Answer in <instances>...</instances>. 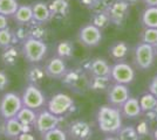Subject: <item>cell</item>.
Returning <instances> with one entry per match:
<instances>
[{
	"instance_id": "obj_28",
	"label": "cell",
	"mask_w": 157,
	"mask_h": 140,
	"mask_svg": "<svg viewBox=\"0 0 157 140\" xmlns=\"http://www.w3.org/2000/svg\"><path fill=\"white\" fill-rule=\"evenodd\" d=\"M36 116H38V113H36L35 110H32V109L26 106H22L21 110L17 114V119L19 120L22 125L34 126V123L36 120Z\"/></svg>"
},
{
	"instance_id": "obj_43",
	"label": "cell",
	"mask_w": 157,
	"mask_h": 140,
	"mask_svg": "<svg viewBox=\"0 0 157 140\" xmlns=\"http://www.w3.org/2000/svg\"><path fill=\"white\" fill-rule=\"evenodd\" d=\"M8 27V16H5L2 14H0V31L5 29Z\"/></svg>"
},
{
	"instance_id": "obj_44",
	"label": "cell",
	"mask_w": 157,
	"mask_h": 140,
	"mask_svg": "<svg viewBox=\"0 0 157 140\" xmlns=\"http://www.w3.org/2000/svg\"><path fill=\"white\" fill-rule=\"evenodd\" d=\"M141 1L145 5V7L157 6V0H141Z\"/></svg>"
},
{
	"instance_id": "obj_18",
	"label": "cell",
	"mask_w": 157,
	"mask_h": 140,
	"mask_svg": "<svg viewBox=\"0 0 157 140\" xmlns=\"http://www.w3.org/2000/svg\"><path fill=\"white\" fill-rule=\"evenodd\" d=\"M33 11V21L40 22V23H47L48 21L52 20L49 6L45 1H35L32 5Z\"/></svg>"
},
{
	"instance_id": "obj_4",
	"label": "cell",
	"mask_w": 157,
	"mask_h": 140,
	"mask_svg": "<svg viewBox=\"0 0 157 140\" xmlns=\"http://www.w3.org/2000/svg\"><path fill=\"white\" fill-rule=\"evenodd\" d=\"M132 55H134V63L140 70H148L149 68L152 67L156 59L154 47L143 42H138L135 46Z\"/></svg>"
},
{
	"instance_id": "obj_20",
	"label": "cell",
	"mask_w": 157,
	"mask_h": 140,
	"mask_svg": "<svg viewBox=\"0 0 157 140\" xmlns=\"http://www.w3.org/2000/svg\"><path fill=\"white\" fill-rule=\"evenodd\" d=\"M26 81L28 82V84H33V85H38L42 83V81L45 80L46 74H45V68L39 66L38 63L32 64L31 67L26 70L25 74Z\"/></svg>"
},
{
	"instance_id": "obj_32",
	"label": "cell",
	"mask_w": 157,
	"mask_h": 140,
	"mask_svg": "<svg viewBox=\"0 0 157 140\" xmlns=\"http://www.w3.org/2000/svg\"><path fill=\"white\" fill-rule=\"evenodd\" d=\"M19 7L18 0H0V14L5 16H13Z\"/></svg>"
},
{
	"instance_id": "obj_42",
	"label": "cell",
	"mask_w": 157,
	"mask_h": 140,
	"mask_svg": "<svg viewBox=\"0 0 157 140\" xmlns=\"http://www.w3.org/2000/svg\"><path fill=\"white\" fill-rule=\"evenodd\" d=\"M17 140H35V137L31 132H22Z\"/></svg>"
},
{
	"instance_id": "obj_13",
	"label": "cell",
	"mask_w": 157,
	"mask_h": 140,
	"mask_svg": "<svg viewBox=\"0 0 157 140\" xmlns=\"http://www.w3.org/2000/svg\"><path fill=\"white\" fill-rule=\"evenodd\" d=\"M44 68H45L46 77L52 78V80H61L66 74V71L68 70L67 64H66V60L61 59L56 55L48 59Z\"/></svg>"
},
{
	"instance_id": "obj_15",
	"label": "cell",
	"mask_w": 157,
	"mask_h": 140,
	"mask_svg": "<svg viewBox=\"0 0 157 140\" xmlns=\"http://www.w3.org/2000/svg\"><path fill=\"white\" fill-rule=\"evenodd\" d=\"M68 134L73 140H89L93 134V128L85 120H74L68 127Z\"/></svg>"
},
{
	"instance_id": "obj_14",
	"label": "cell",
	"mask_w": 157,
	"mask_h": 140,
	"mask_svg": "<svg viewBox=\"0 0 157 140\" xmlns=\"http://www.w3.org/2000/svg\"><path fill=\"white\" fill-rule=\"evenodd\" d=\"M81 68L86 70L90 76H110L111 66L103 57H94L86 62Z\"/></svg>"
},
{
	"instance_id": "obj_19",
	"label": "cell",
	"mask_w": 157,
	"mask_h": 140,
	"mask_svg": "<svg viewBox=\"0 0 157 140\" xmlns=\"http://www.w3.org/2000/svg\"><path fill=\"white\" fill-rule=\"evenodd\" d=\"M129 52H130V47L124 41H116L108 49L109 56L116 62L125 60L127 56L129 55Z\"/></svg>"
},
{
	"instance_id": "obj_34",
	"label": "cell",
	"mask_w": 157,
	"mask_h": 140,
	"mask_svg": "<svg viewBox=\"0 0 157 140\" xmlns=\"http://www.w3.org/2000/svg\"><path fill=\"white\" fill-rule=\"evenodd\" d=\"M140 40L143 43L154 46L157 43V28H143L140 35Z\"/></svg>"
},
{
	"instance_id": "obj_33",
	"label": "cell",
	"mask_w": 157,
	"mask_h": 140,
	"mask_svg": "<svg viewBox=\"0 0 157 140\" xmlns=\"http://www.w3.org/2000/svg\"><path fill=\"white\" fill-rule=\"evenodd\" d=\"M11 46H15V41H14L13 31L10 27H7L0 31V49H5Z\"/></svg>"
},
{
	"instance_id": "obj_25",
	"label": "cell",
	"mask_w": 157,
	"mask_h": 140,
	"mask_svg": "<svg viewBox=\"0 0 157 140\" xmlns=\"http://www.w3.org/2000/svg\"><path fill=\"white\" fill-rule=\"evenodd\" d=\"M74 43L71 40H61L55 46V54L63 60H69L74 55Z\"/></svg>"
},
{
	"instance_id": "obj_11",
	"label": "cell",
	"mask_w": 157,
	"mask_h": 140,
	"mask_svg": "<svg viewBox=\"0 0 157 140\" xmlns=\"http://www.w3.org/2000/svg\"><path fill=\"white\" fill-rule=\"evenodd\" d=\"M130 97V91L125 84L113 83L107 90V102L111 106L120 107Z\"/></svg>"
},
{
	"instance_id": "obj_7",
	"label": "cell",
	"mask_w": 157,
	"mask_h": 140,
	"mask_svg": "<svg viewBox=\"0 0 157 140\" xmlns=\"http://www.w3.org/2000/svg\"><path fill=\"white\" fill-rule=\"evenodd\" d=\"M74 107V99L67 93H55L47 102V110L55 116L62 117Z\"/></svg>"
},
{
	"instance_id": "obj_3",
	"label": "cell",
	"mask_w": 157,
	"mask_h": 140,
	"mask_svg": "<svg viewBox=\"0 0 157 140\" xmlns=\"http://www.w3.org/2000/svg\"><path fill=\"white\" fill-rule=\"evenodd\" d=\"M47 52V43L42 40L28 38L21 43V54L24 59L31 64L40 63L41 61L45 60Z\"/></svg>"
},
{
	"instance_id": "obj_9",
	"label": "cell",
	"mask_w": 157,
	"mask_h": 140,
	"mask_svg": "<svg viewBox=\"0 0 157 140\" xmlns=\"http://www.w3.org/2000/svg\"><path fill=\"white\" fill-rule=\"evenodd\" d=\"M130 5L124 0H113L109 7L107 8V13L110 18V22L113 25L121 27L124 25L125 20L129 16Z\"/></svg>"
},
{
	"instance_id": "obj_38",
	"label": "cell",
	"mask_w": 157,
	"mask_h": 140,
	"mask_svg": "<svg viewBox=\"0 0 157 140\" xmlns=\"http://www.w3.org/2000/svg\"><path fill=\"white\" fill-rule=\"evenodd\" d=\"M136 130H137V132L141 134L142 137L149 134V132H150V130H149V121H148V120H142V121L138 124V126L136 127Z\"/></svg>"
},
{
	"instance_id": "obj_21",
	"label": "cell",
	"mask_w": 157,
	"mask_h": 140,
	"mask_svg": "<svg viewBox=\"0 0 157 140\" xmlns=\"http://www.w3.org/2000/svg\"><path fill=\"white\" fill-rule=\"evenodd\" d=\"M24 132V125L17 119V117L5 120V132L4 135L7 139L17 140L20 134Z\"/></svg>"
},
{
	"instance_id": "obj_48",
	"label": "cell",
	"mask_w": 157,
	"mask_h": 140,
	"mask_svg": "<svg viewBox=\"0 0 157 140\" xmlns=\"http://www.w3.org/2000/svg\"><path fill=\"white\" fill-rule=\"evenodd\" d=\"M105 140H118L117 137H107Z\"/></svg>"
},
{
	"instance_id": "obj_22",
	"label": "cell",
	"mask_w": 157,
	"mask_h": 140,
	"mask_svg": "<svg viewBox=\"0 0 157 140\" xmlns=\"http://www.w3.org/2000/svg\"><path fill=\"white\" fill-rule=\"evenodd\" d=\"M13 20L17 25H29L33 22V11L31 5H19L13 14Z\"/></svg>"
},
{
	"instance_id": "obj_6",
	"label": "cell",
	"mask_w": 157,
	"mask_h": 140,
	"mask_svg": "<svg viewBox=\"0 0 157 140\" xmlns=\"http://www.w3.org/2000/svg\"><path fill=\"white\" fill-rule=\"evenodd\" d=\"M21 99H22L24 106L29 107L35 111L47 105L46 95L41 91V89L38 85H33V84H28L24 89Z\"/></svg>"
},
{
	"instance_id": "obj_24",
	"label": "cell",
	"mask_w": 157,
	"mask_h": 140,
	"mask_svg": "<svg viewBox=\"0 0 157 140\" xmlns=\"http://www.w3.org/2000/svg\"><path fill=\"white\" fill-rule=\"evenodd\" d=\"M140 19L144 28H157V6L145 7Z\"/></svg>"
},
{
	"instance_id": "obj_41",
	"label": "cell",
	"mask_w": 157,
	"mask_h": 140,
	"mask_svg": "<svg viewBox=\"0 0 157 140\" xmlns=\"http://www.w3.org/2000/svg\"><path fill=\"white\" fill-rule=\"evenodd\" d=\"M78 1L83 7L88 8V9H90V11L93 9V7L95 6V4L98 2V0H78Z\"/></svg>"
},
{
	"instance_id": "obj_29",
	"label": "cell",
	"mask_w": 157,
	"mask_h": 140,
	"mask_svg": "<svg viewBox=\"0 0 157 140\" xmlns=\"http://www.w3.org/2000/svg\"><path fill=\"white\" fill-rule=\"evenodd\" d=\"M90 23L100 28L101 31H103L111 22L107 11H105V12H93V14L90 15Z\"/></svg>"
},
{
	"instance_id": "obj_39",
	"label": "cell",
	"mask_w": 157,
	"mask_h": 140,
	"mask_svg": "<svg viewBox=\"0 0 157 140\" xmlns=\"http://www.w3.org/2000/svg\"><path fill=\"white\" fill-rule=\"evenodd\" d=\"M8 85H10V78H8L7 74L0 70V92L4 91Z\"/></svg>"
},
{
	"instance_id": "obj_37",
	"label": "cell",
	"mask_w": 157,
	"mask_h": 140,
	"mask_svg": "<svg viewBox=\"0 0 157 140\" xmlns=\"http://www.w3.org/2000/svg\"><path fill=\"white\" fill-rule=\"evenodd\" d=\"M113 0H98V2L95 4V6L93 7L92 12H105L107 8L109 7Z\"/></svg>"
},
{
	"instance_id": "obj_49",
	"label": "cell",
	"mask_w": 157,
	"mask_h": 140,
	"mask_svg": "<svg viewBox=\"0 0 157 140\" xmlns=\"http://www.w3.org/2000/svg\"><path fill=\"white\" fill-rule=\"evenodd\" d=\"M152 47H154V50H155V54H156V56H157V43L156 45H154Z\"/></svg>"
},
{
	"instance_id": "obj_26",
	"label": "cell",
	"mask_w": 157,
	"mask_h": 140,
	"mask_svg": "<svg viewBox=\"0 0 157 140\" xmlns=\"http://www.w3.org/2000/svg\"><path fill=\"white\" fill-rule=\"evenodd\" d=\"M4 52L1 53V61L6 67H13L17 64L19 59L20 52L17 46H11L8 48L2 49Z\"/></svg>"
},
{
	"instance_id": "obj_47",
	"label": "cell",
	"mask_w": 157,
	"mask_h": 140,
	"mask_svg": "<svg viewBox=\"0 0 157 140\" xmlns=\"http://www.w3.org/2000/svg\"><path fill=\"white\" fill-rule=\"evenodd\" d=\"M152 137H154V139L157 140V128L154 130V132H152Z\"/></svg>"
},
{
	"instance_id": "obj_2",
	"label": "cell",
	"mask_w": 157,
	"mask_h": 140,
	"mask_svg": "<svg viewBox=\"0 0 157 140\" xmlns=\"http://www.w3.org/2000/svg\"><path fill=\"white\" fill-rule=\"evenodd\" d=\"M89 77L90 76H88V73L81 67L72 68L66 71L61 78V83L73 92L83 95L89 90Z\"/></svg>"
},
{
	"instance_id": "obj_1",
	"label": "cell",
	"mask_w": 157,
	"mask_h": 140,
	"mask_svg": "<svg viewBox=\"0 0 157 140\" xmlns=\"http://www.w3.org/2000/svg\"><path fill=\"white\" fill-rule=\"evenodd\" d=\"M122 113L118 107L102 105L96 112V123L101 132L105 134H117L122 128Z\"/></svg>"
},
{
	"instance_id": "obj_5",
	"label": "cell",
	"mask_w": 157,
	"mask_h": 140,
	"mask_svg": "<svg viewBox=\"0 0 157 140\" xmlns=\"http://www.w3.org/2000/svg\"><path fill=\"white\" fill-rule=\"evenodd\" d=\"M24 106L21 96L15 92H6L0 98V117L2 119H10L17 117V114Z\"/></svg>"
},
{
	"instance_id": "obj_45",
	"label": "cell",
	"mask_w": 157,
	"mask_h": 140,
	"mask_svg": "<svg viewBox=\"0 0 157 140\" xmlns=\"http://www.w3.org/2000/svg\"><path fill=\"white\" fill-rule=\"evenodd\" d=\"M4 132H5V119H0V137L4 135Z\"/></svg>"
},
{
	"instance_id": "obj_12",
	"label": "cell",
	"mask_w": 157,
	"mask_h": 140,
	"mask_svg": "<svg viewBox=\"0 0 157 140\" xmlns=\"http://www.w3.org/2000/svg\"><path fill=\"white\" fill-rule=\"evenodd\" d=\"M60 120L61 119L59 116H55L48 110H42L36 116V120L34 123V128L39 133L44 134L59 126Z\"/></svg>"
},
{
	"instance_id": "obj_35",
	"label": "cell",
	"mask_w": 157,
	"mask_h": 140,
	"mask_svg": "<svg viewBox=\"0 0 157 140\" xmlns=\"http://www.w3.org/2000/svg\"><path fill=\"white\" fill-rule=\"evenodd\" d=\"M68 135L59 126L42 134V140H67Z\"/></svg>"
},
{
	"instance_id": "obj_46",
	"label": "cell",
	"mask_w": 157,
	"mask_h": 140,
	"mask_svg": "<svg viewBox=\"0 0 157 140\" xmlns=\"http://www.w3.org/2000/svg\"><path fill=\"white\" fill-rule=\"evenodd\" d=\"M125 2H128L130 6H132V5H136L138 1H141V0H124Z\"/></svg>"
},
{
	"instance_id": "obj_16",
	"label": "cell",
	"mask_w": 157,
	"mask_h": 140,
	"mask_svg": "<svg viewBox=\"0 0 157 140\" xmlns=\"http://www.w3.org/2000/svg\"><path fill=\"white\" fill-rule=\"evenodd\" d=\"M49 11H51V16L52 20H62L66 19L69 12H71V5L68 0H51L48 2Z\"/></svg>"
},
{
	"instance_id": "obj_8",
	"label": "cell",
	"mask_w": 157,
	"mask_h": 140,
	"mask_svg": "<svg viewBox=\"0 0 157 140\" xmlns=\"http://www.w3.org/2000/svg\"><path fill=\"white\" fill-rule=\"evenodd\" d=\"M110 78L114 83L128 85L135 80V70L129 63L124 61H118L111 66Z\"/></svg>"
},
{
	"instance_id": "obj_36",
	"label": "cell",
	"mask_w": 157,
	"mask_h": 140,
	"mask_svg": "<svg viewBox=\"0 0 157 140\" xmlns=\"http://www.w3.org/2000/svg\"><path fill=\"white\" fill-rule=\"evenodd\" d=\"M14 41L17 43H22L24 41L29 38L28 33V25H17V28L13 31Z\"/></svg>"
},
{
	"instance_id": "obj_31",
	"label": "cell",
	"mask_w": 157,
	"mask_h": 140,
	"mask_svg": "<svg viewBox=\"0 0 157 140\" xmlns=\"http://www.w3.org/2000/svg\"><path fill=\"white\" fill-rule=\"evenodd\" d=\"M138 100H140V105H141L143 113L149 112V111H154L155 107L157 106V97L150 92L144 93L143 96H141V98Z\"/></svg>"
},
{
	"instance_id": "obj_17",
	"label": "cell",
	"mask_w": 157,
	"mask_h": 140,
	"mask_svg": "<svg viewBox=\"0 0 157 140\" xmlns=\"http://www.w3.org/2000/svg\"><path fill=\"white\" fill-rule=\"evenodd\" d=\"M121 113L123 117L128 119H135L142 116V109L140 105V100L134 97H129L128 99L123 103V105L120 107Z\"/></svg>"
},
{
	"instance_id": "obj_23",
	"label": "cell",
	"mask_w": 157,
	"mask_h": 140,
	"mask_svg": "<svg viewBox=\"0 0 157 140\" xmlns=\"http://www.w3.org/2000/svg\"><path fill=\"white\" fill-rule=\"evenodd\" d=\"M110 84V76H90L89 77V90L93 92H107Z\"/></svg>"
},
{
	"instance_id": "obj_40",
	"label": "cell",
	"mask_w": 157,
	"mask_h": 140,
	"mask_svg": "<svg viewBox=\"0 0 157 140\" xmlns=\"http://www.w3.org/2000/svg\"><path fill=\"white\" fill-rule=\"evenodd\" d=\"M149 92L157 97V75L152 77L150 84H149Z\"/></svg>"
},
{
	"instance_id": "obj_10",
	"label": "cell",
	"mask_w": 157,
	"mask_h": 140,
	"mask_svg": "<svg viewBox=\"0 0 157 140\" xmlns=\"http://www.w3.org/2000/svg\"><path fill=\"white\" fill-rule=\"evenodd\" d=\"M78 40L87 48H95L102 41V31L92 23H87L78 29Z\"/></svg>"
},
{
	"instance_id": "obj_27",
	"label": "cell",
	"mask_w": 157,
	"mask_h": 140,
	"mask_svg": "<svg viewBox=\"0 0 157 140\" xmlns=\"http://www.w3.org/2000/svg\"><path fill=\"white\" fill-rule=\"evenodd\" d=\"M28 33H29V38L42 41H46L47 36H48L46 23H40V22H35V21H33L28 25Z\"/></svg>"
},
{
	"instance_id": "obj_30",
	"label": "cell",
	"mask_w": 157,
	"mask_h": 140,
	"mask_svg": "<svg viewBox=\"0 0 157 140\" xmlns=\"http://www.w3.org/2000/svg\"><path fill=\"white\" fill-rule=\"evenodd\" d=\"M118 140H142V135L138 133L135 126H122L117 133Z\"/></svg>"
}]
</instances>
